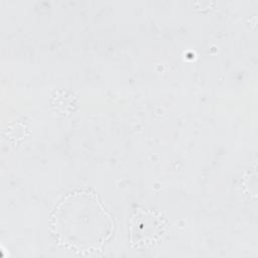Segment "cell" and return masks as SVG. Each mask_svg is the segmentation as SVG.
<instances>
[{
  "mask_svg": "<svg viewBox=\"0 0 258 258\" xmlns=\"http://www.w3.org/2000/svg\"><path fill=\"white\" fill-rule=\"evenodd\" d=\"M58 239L78 251L98 250L111 235L112 222L97 197L87 191L70 194L55 209Z\"/></svg>",
  "mask_w": 258,
  "mask_h": 258,
  "instance_id": "6da1fadb",
  "label": "cell"
}]
</instances>
